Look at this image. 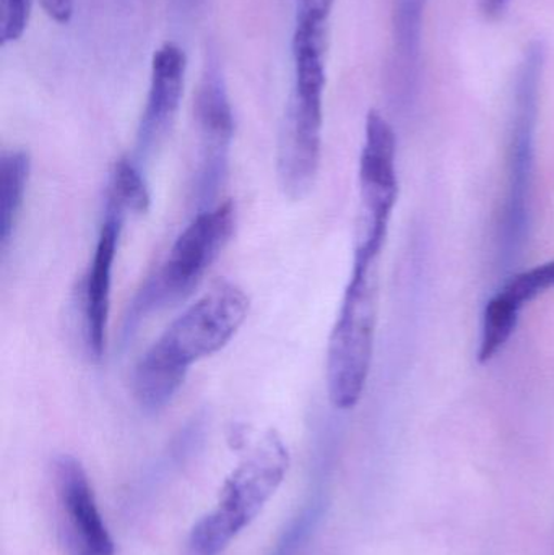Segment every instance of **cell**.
Listing matches in <instances>:
<instances>
[{
    "mask_svg": "<svg viewBox=\"0 0 554 555\" xmlns=\"http://www.w3.org/2000/svg\"><path fill=\"white\" fill-rule=\"evenodd\" d=\"M247 313L249 297L243 287L217 281L140 358L132 380L140 408L146 413L165 410L192 365L221 351L240 332Z\"/></svg>",
    "mask_w": 554,
    "mask_h": 555,
    "instance_id": "obj_1",
    "label": "cell"
},
{
    "mask_svg": "<svg viewBox=\"0 0 554 555\" xmlns=\"http://www.w3.org/2000/svg\"><path fill=\"white\" fill-rule=\"evenodd\" d=\"M289 453L275 430H267L221 486L217 508L192 528L184 555H221L253 524L285 479Z\"/></svg>",
    "mask_w": 554,
    "mask_h": 555,
    "instance_id": "obj_2",
    "label": "cell"
},
{
    "mask_svg": "<svg viewBox=\"0 0 554 555\" xmlns=\"http://www.w3.org/2000/svg\"><path fill=\"white\" fill-rule=\"evenodd\" d=\"M379 260H353L350 281L332 328L325 362L328 400L338 410L360 403L370 377L376 336Z\"/></svg>",
    "mask_w": 554,
    "mask_h": 555,
    "instance_id": "obj_3",
    "label": "cell"
},
{
    "mask_svg": "<svg viewBox=\"0 0 554 555\" xmlns=\"http://www.w3.org/2000/svg\"><path fill=\"white\" fill-rule=\"evenodd\" d=\"M234 228L236 208L233 202L198 211L172 244L162 269L137 294L126 317L124 335L129 336L149 313L185 299L223 253Z\"/></svg>",
    "mask_w": 554,
    "mask_h": 555,
    "instance_id": "obj_4",
    "label": "cell"
},
{
    "mask_svg": "<svg viewBox=\"0 0 554 555\" xmlns=\"http://www.w3.org/2000/svg\"><path fill=\"white\" fill-rule=\"evenodd\" d=\"M397 139L386 117L370 111L360 156V217L353 259L379 260L399 197Z\"/></svg>",
    "mask_w": 554,
    "mask_h": 555,
    "instance_id": "obj_5",
    "label": "cell"
},
{
    "mask_svg": "<svg viewBox=\"0 0 554 555\" xmlns=\"http://www.w3.org/2000/svg\"><path fill=\"white\" fill-rule=\"evenodd\" d=\"M198 133V166L195 171L194 202L198 211L214 207L230 171L234 116L223 75L208 61L194 103Z\"/></svg>",
    "mask_w": 554,
    "mask_h": 555,
    "instance_id": "obj_6",
    "label": "cell"
},
{
    "mask_svg": "<svg viewBox=\"0 0 554 555\" xmlns=\"http://www.w3.org/2000/svg\"><path fill=\"white\" fill-rule=\"evenodd\" d=\"M57 533L65 555H114V541L101 517L83 465L61 455L52 466Z\"/></svg>",
    "mask_w": 554,
    "mask_h": 555,
    "instance_id": "obj_7",
    "label": "cell"
},
{
    "mask_svg": "<svg viewBox=\"0 0 554 555\" xmlns=\"http://www.w3.org/2000/svg\"><path fill=\"white\" fill-rule=\"evenodd\" d=\"M324 96L293 93L280 133V185L288 197L301 198L318 178L322 153Z\"/></svg>",
    "mask_w": 554,
    "mask_h": 555,
    "instance_id": "obj_8",
    "label": "cell"
},
{
    "mask_svg": "<svg viewBox=\"0 0 554 555\" xmlns=\"http://www.w3.org/2000/svg\"><path fill=\"white\" fill-rule=\"evenodd\" d=\"M129 215L114 205H104L103 223L96 241L93 260L83 281L81 312H83V336L88 354L101 359L106 349L107 322L111 310V284H113L114 259L124 223Z\"/></svg>",
    "mask_w": 554,
    "mask_h": 555,
    "instance_id": "obj_9",
    "label": "cell"
},
{
    "mask_svg": "<svg viewBox=\"0 0 554 555\" xmlns=\"http://www.w3.org/2000/svg\"><path fill=\"white\" fill-rule=\"evenodd\" d=\"M184 77V51L175 42H165L156 49L152 61L149 98L137 133L140 155H149L168 135L181 106Z\"/></svg>",
    "mask_w": 554,
    "mask_h": 555,
    "instance_id": "obj_10",
    "label": "cell"
},
{
    "mask_svg": "<svg viewBox=\"0 0 554 555\" xmlns=\"http://www.w3.org/2000/svg\"><path fill=\"white\" fill-rule=\"evenodd\" d=\"M428 0H396L394 3V80L403 94L418 81L423 15Z\"/></svg>",
    "mask_w": 554,
    "mask_h": 555,
    "instance_id": "obj_11",
    "label": "cell"
},
{
    "mask_svg": "<svg viewBox=\"0 0 554 555\" xmlns=\"http://www.w3.org/2000/svg\"><path fill=\"white\" fill-rule=\"evenodd\" d=\"M31 162L23 150H10L0 156V244L9 247L25 202Z\"/></svg>",
    "mask_w": 554,
    "mask_h": 555,
    "instance_id": "obj_12",
    "label": "cell"
},
{
    "mask_svg": "<svg viewBox=\"0 0 554 555\" xmlns=\"http://www.w3.org/2000/svg\"><path fill=\"white\" fill-rule=\"evenodd\" d=\"M106 204L119 207L129 214H146L152 204L149 185L142 172L129 158H120L111 172Z\"/></svg>",
    "mask_w": 554,
    "mask_h": 555,
    "instance_id": "obj_13",
    "label": "cell"
},
{
    "mask_svg": "<svg viewBox=\"0 0 554 555\" xmlns=\"http://www.w3.org/2000/svg\"><path fill=\"white\" fill-rule=\"evenodd\" d=\"M552 287H554V260L511 278L498 296L520 312L526 304L532 302Z\"/></svg>",
    "mask_w": 554,
    "mask_h": 555,
    "instance_id": "obj_14",
    "label": "cell"
},
{
    "mask_svg": "<svg viewBox=\"0 0 554 555\" xmlns=\"http://www.w3.org/2000/svg\"><path fill=\"white\" fill-rule=\"evenodd\" d=\"M322 504L309 502L286 525L270 555H299L321 520Z\"/></svg>",
    "mask_w": 554,
    "mask_h": 555,
    "instance_id": "obj_15",
    "label": "cell"
},
{
    "mask_svg": "<svg viewBox=\"0 0 554 555\" xmlns=\"http://www.w3.org/2000/svg\"><path fill=\"white\" fill-rule=\"evenodd\" d=\"M31 0H2V42L16 41L28 26Z\"/></svg>",
    "mask_w": 554,
    "mask_h": 555,
    "instance_id": "obj_16",
    "label": "cell"
},
{
    "mask_svg": "<svg viewBox=\"0 0 554 555\" xmlns=\"http://www.w3.org/2000/svg\"><path fill=\"white\" fill-rule=\"evenodd\" d=\"M334 0H296L298 16L327 22Z\"/></svg>",
    "mask_w": 554,
    "mask_h": 555,
    "instance_id": "obj_17",
    "label": "cell"
},
{
    "mask_svg": "<svg viewBox=\"0 0 554 555\" xmlns=\"http://www.w3.org/2000/svg\"><path fill=\"white\" fill-rule=\"evenodd\" d=\"M39 3L46 15L61 25L70 22L74 16V0H39Z\"/></svg>",
    "mask_w": 554,
    "mask_h": 555,
    "instance_id": "obj_18",
    "label": "cell"
},
{
    "mask_svg": "<svg viewBox=\"0 0 554 555\" xmlns=\"http://www.w3.org/2000/svg\"><path fill=\"white\" fill-rule=\"evenodd\" d=\"M511 0H485L484 10L488 16H500L510 5Z\"/></svg>",
    "mask_w": 554,
    "mask_h": 555,
    "instance_id": "obj_19",
    "label": "cell"
}]
</instances>
